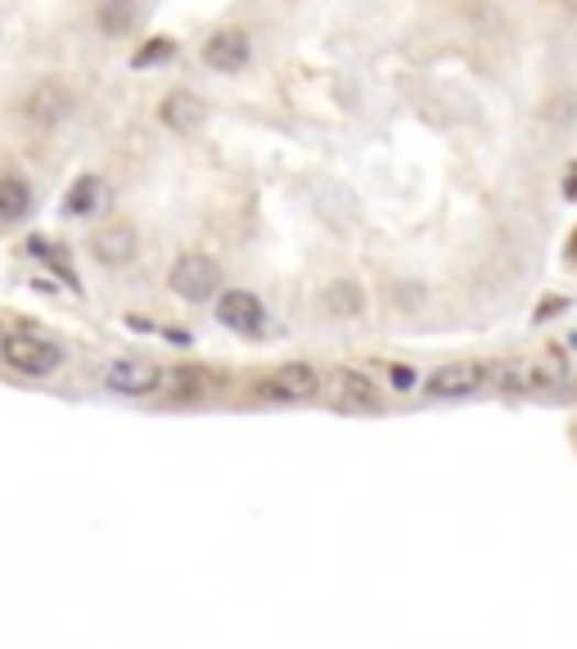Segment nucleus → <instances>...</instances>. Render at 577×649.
I'll return each instance as SVG.
<instances>
[{"instance_id": "f257e3e1", "label": "nucleus", "mask_w": 577, "mask_h": 649, "mask_svg": "<svg viewBox=\"0 0 577 649\" xmlns=\"http://www.w3.org/2000/svg\"><path fill=\"white\" fill-rule=\"evenodd\" d=\"M0 357H6L10 370L19 375H32V379H45L64 366V353L51 343V338H36V334H10L0 343Z\"/></svg>"}, {"instance_id": "f03ea898", "label": "nucleus", "mask_w": 577, "mask_h": 649, "mask_svg": "<svg viewBox=\"0 0 577 649\" xmlns=\"http://www.w3.org/2000/svg\"><path fill=\"white\" fill-rule=\"evenodd\" d=\"M564 379L568 375L555 361H501L497 370H488V383L505 392H559Z\"/></svg>"}, {"instance_id": "7ed1b4c3", "label": "nucleus", "mask_w": 577, "mask_h": 649, "mask_svg": "<svg viewBox=\"0 0 577 649\" xmlns=\"http://www.w3.org/2000/svg\"><path fill=\"white\" fill-rule=\"evenodd\" d=\"M167 284H172L176 298H185V303H208V298H217V289H221V267L208 253H185L172 267Z\"/></svg>"}, {"instance_id": "20e7f679", "label": "nucleus", "mask_w": 577, "mask_h": 649, "mask_svg": "<svg viewBox=\"0 0 577 649\" xmlns=\"http://www.w3.org/2000/svg\"><path fill=\"white\" fill-rule=\"evenodd\" d=\"M316 388H320V375L312 366L288 361L258 383V397L262 402H307V397H316Z\"/></svg>"}, {"instance_id": "39448f33", "label": "nucleus", "mask_w": 577, "mask_h": 649, "mask_svg": "<svg viewBox=\"0 0 577 649\" xmlns=\"http://www.w3.org/2000/svg\"><path fill=\"white\" fill-rule=\"evenodd\" d=\"M249 60H253V45H249V32L239 28H221L204 41V64L217 73H244Z\"/></svg>"}, {"instance_id": "423d86ee", "label": "nucleus", "mask_w": 577, "mask_h": 649, "mask_svg": "<svg viewBox=\"0 0 577 649\" xmlns=\"http://www.w3.org/2000/svg\"><path fill=\"white\" fill-rule=\"evenodd\" d=\"M105 383L122 397H144L163 383V370L154 361H140V357H122V361H109L105 366Z\"/></svg>"}, {"instance_id": "0eeeda50", "label": "nucleus", "mask_w": 577, "mask_h": 649, "mask_svg": "<svg viewBox=\"0 0 577 649\" xmlns=\"http://www.w3.org/2000/svg\"><path fill=\"white\" fill-rule=\"evenodd\" d=\"M217 321L230 325L235 334H258L266 325V307L258 303V298L249 289H226L217 298Z\"/></svg>"}, {"instance_id": "6e6552de", "label": "nucleus", "mask_w": 577, "mask_h": 649, "mask_svg": "<svg viewBox=\"0 0 577 649\" xmlns=\"http://www.w3.org/2000/svg\"><path fill=\"white\" fill-rule=\"evenodd\" d=\"M159 118H163L167 131L189 136V131H199V127L208 122V105H204L195 90H167L163 105H159Z\"/></svg>"}, {"instance_id": "1a4fd4ad", "label": "nucleus", "mask_w": 577, "mask_h": 649, "mask_svg": "<svg viewBox=\"0 0 577 649\" xmlns=\"http://www.w3.org/2000/svg\"><path fill=\"white\" fill-rule=\"evenodd\" d=\"M488 383V366H478V361H447L428 375V392L433 397H469L473 388H483Z\"/></svg>"}, {"instance_id": "9d476101", "label": "nucleus", "mask_w": 577, "mask_h": 649, "mask_svg": "<svg viewBox=\"0 0 577 649\" xmlns=\"http://www.w3.org/2000/svg\"><path fill=\"white\" fill-rule=\"evenodd\" d=\"M90 253L100 258L105 267H127V262L140 253V239H135V230H131L127 221H113V226H105V230L90 235Z\"/></svg>"}, {"instance_id": "9b49d317", "label": "nucleus", "mask_w": 577, "mask_h": 649, "mask_svg": "<svg viewBox=\"0 0 577 649\" xmlns=\"http://www.w3.org/2000/svg\"><path fill=\"white\" fill-rule=\"evenodd\" d=\"M329 388H334V402L348 407V411H374L379 407L374 383L366 375H357V370H339V375L329 379Z\"/></svg>"}, {"instance_id": "f8f14e48", "label": "nucleus", "mask_w": 577, "mask_h": 649, "mask_svg": "<svg viewBox=\"0 0 577 649\" xmlns=\"http://www.w3.org/2000/svg\"><path fill=\"white\" fill-rule=\"evenodd\" d=\"M28 208H32V190H28V181L14 176V172H6V176H0V221H23Z\"/></svg>"}, {"instance_id": "ddd939ff", "label": "nucleus", "mask_w": 577, "mask_h": 649, "mask_svg": "<svg viewBox=\"0 0 577 649\" xmlns=\"http://www.w3.org/2000/svg\"><path fill=\"white\" fill-rule=\"evenodd\" d=\"M73 105H68V95L64 90H55V86H41L36 95H28V105H23V113L32 118V122H59L64 113H68Z\"/></svg>"}, {"instance_id": "4468645a", "label": "nucleus", "mask_w": 577, "mask_h": 649, "mask_svg": "<svg viewBox=\"0 0 577 649\" xmlns=\"http://www.w3.org/2000/svg\"><path fill=\"white\" fill-rule=\"evenodd\" d=\"M325 312L329 316H361L366 312V293L357 280H334L325 289Z\"/></svg>"}, {"instance_id": "2eb2a0df", "label": "nucleus", "mask_w": 577, "mask_h": 649, "mask_svg": "<svg viewBox=\"0 0 577 649\" xmlns=\"http://www.w3.org/2000/svg\"><path fill=\"white\" fill-rule=\"evenodd\" d=\"M95 23H100L105 36H122L135 23V0H100L95 6Z\"/></svg>"}, {"instance_id": "dca6fc26", "label": "nucleus", "mask_w": 577, "mask_h": 649, "mask_svg": "<svg viewBox=\"0 0 577 649\" xmlns=\"http://www.w3.org/2000/svg\"><path fill=\"white\" fill-rule=\"evenodd\" d=\"M95 204H100V176H81V181L73 185V194L64 198V213H68V217H90Z\"/></svg>"}, {"instance_id": "f3484780", "label": "nucleus", "mask_w": 577, "mask_h": 649, "mask_svg": "<svg viewBox=\"0 0 577 649\" xmlns=\"http://www.w3.org/2000/svg\"><path fill=\"white\" fill-rule=\"evenodd\" d=\"M28 253H32V258H41L51 271H59V275L77 289V271H73V262H64V248H59V244H51V239H28Z\"/></svg>"}, {"instance_id": "a211bd4d", "label": "nucleus", "mask_w": 577, "mask_h": 649, "mask_svg": "<svg viewBox=\"0 0 577 649\" xmlns=\"http://www.w3.org/2000/svg\"><path fill=\"white\" fill-rule=\"evenodd\" d=\"M213 379L208 375H199V370H172V375H163V383L159 388H167L172 397H204V388H208Z\"/></svg>"}, {"instance_id": "6ab92c4d", "label": "nucleus", "mask_w": 577, "mask_h": 649, "mask_svg": "<svg viewBox=\"0 0 577 649\" xmlns=\"http://www.w3.org/2000/svg\"><path fill=\"white\" fill-rule=\"evenodd\" d=\"M172 55V41H150V45H140L135 55H131V68H150V64H163Z\"/></svg>"}, {"instance_id": "aec40b11", "label": "nucleus", "mask_w": 577, "mask_h": 649, "mask_svg": "<svg viewBox=\"0 0 577 649\" xmlns=\"http://www.w3.org/2000/svg\"><path fill=\"white\" fill-rule=\"evenodd\" d=\"M393 383H398V388H411V383H415V375H411L406 366H393Z\"/></svg>"}, {"instance_id": "412c9836", "label": "nucleus", "mask_w": 577, "mask_h": 649, "mask_svg": "<svg viewBox=\"0 0 577 649\" xmlns=\"http://www.w3.org/2000/svg\"><path fill=\"white\" fill-rule=\"evenodd\" d=\"M568 194H577V163H573V172H568Z\"/></svg>"}]
</instances>
